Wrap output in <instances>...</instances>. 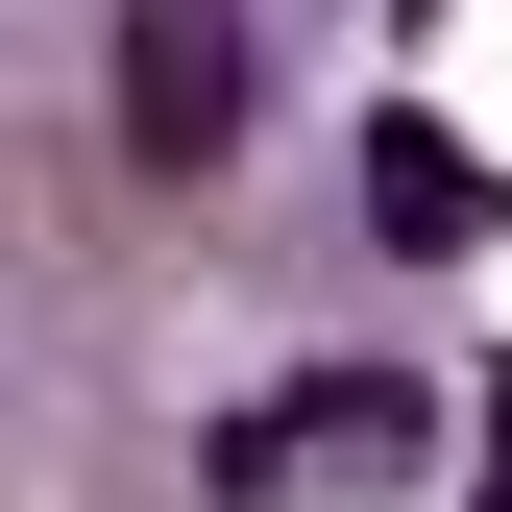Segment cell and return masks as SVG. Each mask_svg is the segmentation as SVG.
Here are the masks:
<instances>
[{
  "mask_svg": "<svg viewBox=\"0 0 512 512\" xmlns=\"http://www.w3.org/2000/svg\"><path fill=\"white\" fill-rule=\"evenodd\" d=\"M220 147H244V0H122V171L196 196Z\"/></svg>",
  "mask_w": 512,
  "mask_h": 512,
  "instance_id": "cell-1",
  "label": "cell"
},
{
  "mask_svg": "<svg viewBox=\"0 0 512 512\" xmlns=\"http://www.w3.org/2000/svg\"><path fill=\"white\" fill-rule=\"evenodd\" d=\"M415 464V391L391 366H317V415H244L220 439V488H391Z\"/></svg>",
  "mask_w": 512,
  "mask_h": 512,
  "instance_id": "cell-2",
  "label": "cell"
},
{
  "mask_svg": "<svg viewBox=\"0 0 512 512\" xmlns=\"http://www.w3.org/2000/svg\"><path fill=\"white\" fill-rule=\"evenodd\" d=\"M366 220H391V244H488L512 196H488V147H464V122H366Z\"/></svg>",
  "mask_w": 512,
  "mask_h": 512,
  "instance_id": "cell-3",
  "label": "cell"
},
{
  "mask_svg": "<svg viewBox=\"0 0 512 512\" xmlns=\"http://www.w3.org/2000/svg\"><path fill=\"white\" fill-rule=\"evenodd\" d=\"M488 512H512V391H488Z\"/></svg>",
  "mask_w": 512,
  "mask_h": 512,
  "instance_id": "cell-4",
  "label": "cell"
}]
</instances>
